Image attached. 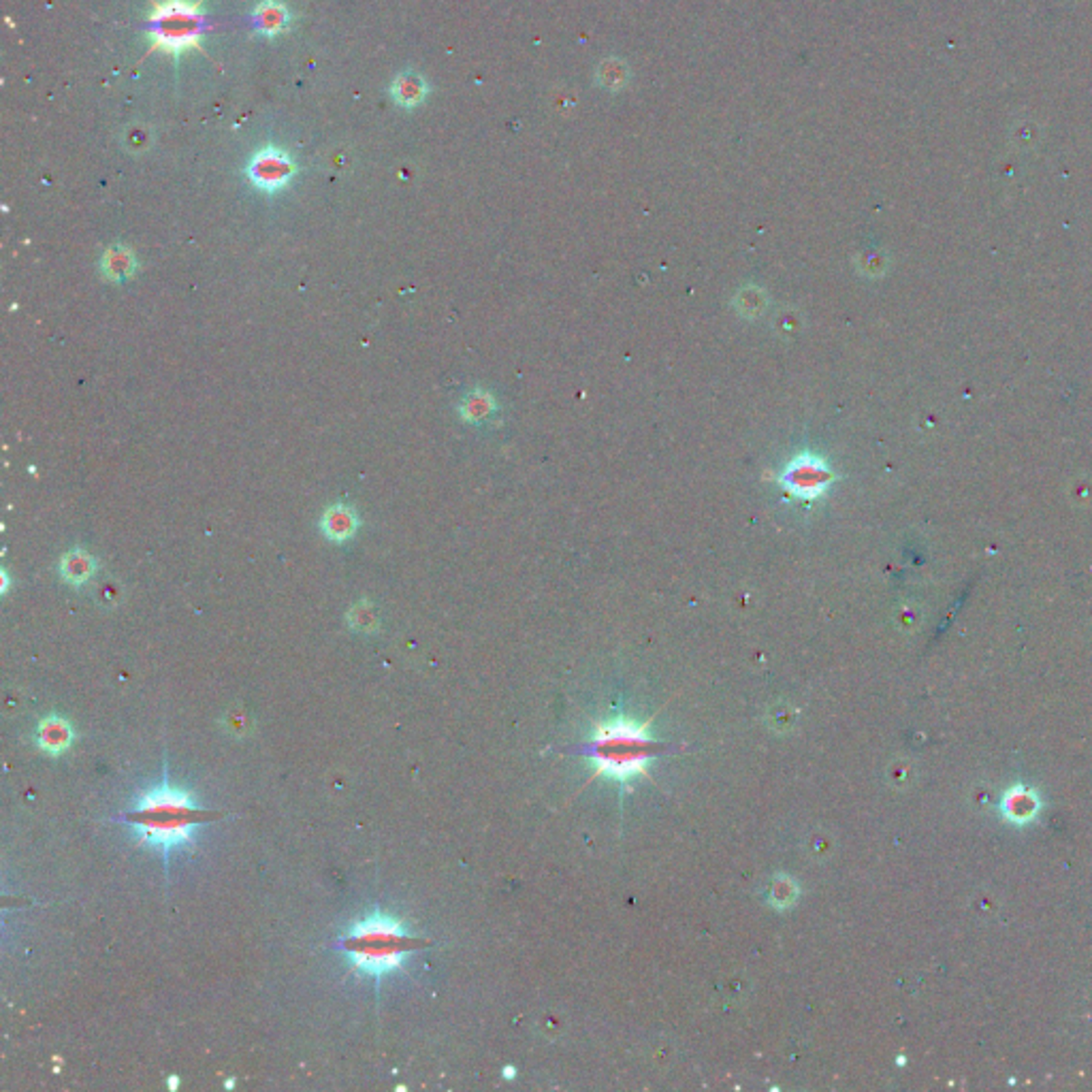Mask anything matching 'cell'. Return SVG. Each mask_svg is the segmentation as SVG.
<instances>
[{
  "label": "cell",
  "instance_id": "obj_1",
  "mask_svg": "<svg viewBox=\"0 0 1092 1092\" xmlns=\"http://www.w3.org/2000/svg\"><path fill=\"white\" fill-rule=\"evenodd\" d=\"M224 813L199 807L186 789L169 781L164 766L163 783L147 789L137 799L131 811L122 813L120 821L139 830V848H158L163 851L164 869L169 870L171 851L194 843V828L223 819Z\"/></svg>",
  "mask_w": 1092,
  "mask_h": 1092
},
{
  "label": "cell",
  "instance_id": "obj_2",
  "mask_svg": "<svg viewBox=\"0 0 1092 1092\" xmlns=\"http://www.w3.org/2000/svg\"><path fill=\"white\" fill-rule=\"evenodd\" d=\"M427 946L429 941L408 932L402 919L380 911L352 924L337 941V949L351 960L354 973L376 979V992L382 975L402 971L408 956Z\"/></svg>",
  "mask_w": 1092,
  "mask_h": 1092
},
{
  "label": "cell",
  "instance_id": "obj_3",
  "mask_svg": "<svg viewBox=\"0 0 1092 1092\" xmlns=\"http://www.w3.org/2000/svg\"><path fill=\"white\" fill-rule=\"evenodd\" d=\"M660 750V742L647 734V726L619 720L595 730L593 739L582 747V753L598 764L595 775H609L625 783L631 777L644 775V766L658 756Z\"/></svg>",
  "mask_w": 1092,
  "mask_h": 1092
},
{
  "label": "cell",
  "instance_id": "obj_4",
  "mask_svg": "<svg viewBox=\"0 0 1092 1092\" xmlns=\"http://www.w3.org/2000/svg\"><path fill=\"white\" fill-rule=\"evenodd\" d=\"M150 22L152 49H167L174 54H180L186 47H199V36L205 26L199 5L188 0L156 3Z\"/></svg>",
  "mask_w": 1092,
  "mask_h": 1092
},
{
  "label": "cell",
  "instance_id": "obj_5",
  "mask_svg": "<svg viewBox=\"0 0 1092 1092\" xmlns=\"http://www.w3.org/2000/svg\"><path fill=\"white\" fill-rule=\"evenodd\" d=\"M832 481L834 476L830 468H828L826 459L811 455V452H802L794 462H789L783 474L779 476V482L800 500L819 498V495L826 493Z\"/></svg>",
  "mask_w": 1092,
  "mask_h": 1092
},
{
  "label": "cell",
  "instance_id": "obj_6",
  "mask_svg": "<svg viewBox=\"0 0 1092 1092\" xmlns=\"http://www.w3.org/2000/svg\"><path fill=\"white\" fill-rule=\"evenodd\" d=\"M294 171H297V167L284 152L263 150L250 163L248 175L254 186L263 190H278L291 182Z\"/></svg>",
  "mask_w": 1092,
  "mask_h": 1092
},
{
  "label": "cell",
  "instance_id": "obj_7",
  "mask_svg": "<svg viewBox=\"0 0 1092 1092\" xmlns=\"http://www.w3.org/2000/svg\"><path fill=\"white\" fill-rule=\"evenodd\" d=\"M73 739H75L73 726L58 715L45 717V720L39 723V728H36V745H39L41 751L49 753V756H60V753H65L71 747Z\"/></svg>",
  "mask_w": 1092,
  "mask_h": 1092
},
{
  "label": "cell",
  "instance_id": "obj_8",
  "mask_svg": "<svg viewBox=\"0 0 1092 1092\" xmlns=\"http://www.w3.org/2000/svg\"><path fill=\"white\" fill-rule=\"evenodd\" d=\"M357 527H359L357 514H354L352 508H348V506H342V504L331 506L323 517L324 536L335 540V542H342V540L351 538L352 533L357 531Z\"/></svg>",
  "mask_w": 1092,
  "mask_h": 1092
},
{
  "label": "cell",
  "instance_id": "obj_9",
  "mask_svg": "<svg viewBox=\"0 0 1092 1092\" xmlns=\"http://www.w3.org/2000/svg\"><path fill=\"white\" fill-rule=\"evenodd\" d=\"M96 570V561L94 557L90 553H85L82 549L71 551V553H66L63 557V561H60V574H63V579L66 582H71V585H85L92 576H94Z\"/></svg>",
  "mask_w": 1092,
  "mask_h": 1092
},
{
  "label": "cell",
  "instance_id": "obj_10",
  "mask_svg": "<svg viewBox=\"0 0 1092 1092\" xmlns=\"http://www.w3.org/2000/svg\"><path fill=\"white\" fill-rule=\"evenodd\" d=\"M630 79H631L630 65L617 56L604 58L602 63L595 66V84L609 92L623 90L625 85L630 84Z\"/></svg>",
  "mask_w": 1092,
  "mask_h": 1092
},
{
  "label": "cell",
  "instance_id": "obj_11",
  "mask_svg": "<svg viewBox=\"0 0 1092 1092\" xmlns=\"http://www.w3.org/2000/svg\"><path fill=\"white\" fill-rule=\"evenodd\" d=\"M101 269H103V275H105L107 280L122 282V280H126L128 275L134 273V269H137V261H134V254L126 248V245H112V248L103 254Z\"/></svg>",
  "mask_w": 1092,
  "mask_h": 1092
},
{
  "label": "cell",
  "instance_id": "obj_12",
  "mask_svg": "<svg viewBox=\"0 0 1092 1092\" xmlns=\"http://www.w3.org/2000/svg\"><path fill=\"white\" fill-rule=\"evenodd\" d=\"M392 96H395V101L403 107L421 105L422 98L427 96L425 79L412 71L402 73V75L392 82Z\"/></svg>",
  "mask_w": 1092,
  "mask_h": 1092
},
{
  "label": "cell",
  "instance_id": "obj_13",
  "mask_svg": "<svg viewBox=\"0 0 1092 1092\" xmlns=\"http://www.w3.org/2000/svg\"><path fill=\"white\" fill-rule=\"evenodd\" d=\"M288 11L282 3L278 0H265V3H261L259 7L254 11V24L256 28L261 30L263 35H278L282 30L286 28L288 24Z\"/></svg>",
  "mask_w": 1092,
  "mask_h": 1092
},
{
  "label": "cell",
  "instance_id": "obj_14",
  "mask_svg": "<svg viewBox=\"0 0 1092 1092\" xmlns=\"http://www.w3.org/2000/svg\"><path fill=\"white\" fill-rule=\"evenodd\" d=\"M122 144H124L128 152L139 154V152H145L147 147L154 144V131L144 122H137V124H131L122 133Z\"/></svg>",
  "mask_w": 1092,
  "mask_h": 1092
},
{
  "label": "cell",
  "instance_id": "obj_15",
  "mask_svg": "<svg viewBox=\"0 0 1092 1092\" xmlns=\"http://www.w3.org/2000/svg\"><path fill=\"white\" fill-rule=\"evenodd\" d=\"M493 410V397L487 395L484 391H476L474 395L468 397L462 406V414L465 421H481Z\"/></svg>",
  "mask_w": 1092,
  "mask_h": 1092
},
{
  "label": "cell",
  "instance_id": "obj_16",
  "mask_svg": "<svg viewBox=\"0 0 1092 1092\" xmlns=\"http://www.w3.org/2000/svg\"><path fill=\"white\" fill-rule=\"evenodd\" d=\"M1035 807H1037V802L1033 796L1028 794V791L1016 789V791H1011L1009 799H1008V809L1016 819L1028 818V815L1035 811Z\"/></svg>",
  "mask_w": 1092,
  "mask_h": 1092
},
{
  "label": "cell",
  "instance_id": "obj_17",
  "mask_svg": "<svg viewBox=\"0 0 1092 1092\" xmlns=\"http://www.w3.org/2000/svg\"><path fill=\"white\" fill-rule=\"evenodd\" d=\"M348 621H351L354 630H361V631H373L378 628L376 612H373L370 604L354 606V609L351 611V615H348Z\"/></svg>",
  "mask_w": 1092,
  "mask_h": 1092
},
{
  "label": "cell",
  "instance_id": "obj_18",
  "mask_svg": "<svg viewBox=\"0 0 1092 1092\" xmlns=\"http://www.w3.org/2000/svg\"><path fill=\"white\" fill-rule=\"evenodd\" d=\"M574 105H576V103H574V98H572V96H568V94H555V107H557V109H561V107L572 109Z\"/></svg>",
  "mask_w": 1092,
  "mask_h": 1092
},
{
  "label": "cell",
  "instance_id": "obj_19",
  "mask_svg": "<svg viewBox=\"0 0 1092 1092\" xmlns=\"http://www.w3.org/2000/svg\"><path fill=\"white\" fill-rule=\"evenodd\" d=\"M177 1084H180V1079H177V1076H171V1077H169V1082H167L169 1088H171V1090H175V1088H177Z\"/></svg>",
  "mask_w": 1092,
  "mask_h": 1092
},
{
  "label": "cell",
  "instance_id": "obj_20",
  "mask_svg": "<svg viewBox=\"0 0 1092 1092\" xmlns=\"http://www.w3.org/2000/svg\"><path fill=\"white\" fill-rule=\"evenodd\" d=\"M193 3H194V5H201V3H204V0H193Z\"/></svg>",
  "mask_w": 1092,
  "mask_h": 1092
}]
</instances>
